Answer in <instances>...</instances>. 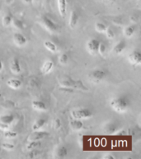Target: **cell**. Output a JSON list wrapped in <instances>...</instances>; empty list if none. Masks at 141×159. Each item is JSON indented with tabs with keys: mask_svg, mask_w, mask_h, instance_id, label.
<instances>
[{
	"mask_svg": "<svg viewBox=\"0 0 141 159\" xmlns=\"http://www.w3.org/2000/svg\"><path fill=\"white\" fill-rule=\"evenodd\" d=\"M107 1H110V2H115L116 0H107Z\"/></svg>",
	"mask_w": 141,
	"mask_h": 159,
	"instance_id": "38",
	"label": "cell"
},
{
	"mask_svg": "<svg viewBox=\"0 0 141 159\" xmlns=\"http://www.w3.org/2000/svg\"><path fill=\"white\" fill-rule=\"evenodd\" d=\"M110 106L116 113L124 114L130 106V100L126 95H120L111 99L110 101Z\"/></svg>",
	"mask_w": 141,
	"mask_h": 159,
	"instance_id": "1",
	"label": "cell"
},
{
	"mask_svg": "<svg viewBox=\"0 0 141 159\" xmlns=\"http://www.w3.org/2000/svg\"><path fill=\"white\" fill-rule=\"evenodd\" d=\"M49 135V134L45 131H40V130H36V131H33V133L30 134L27 139L28 141H41V139H44L45 138H46Z\"/></svg>",
	"mask_w": 141,
	"mask_h": 159,
	"instance_id": "7",
	"label": "cell"
},
{
	"mask_svg": "<svg viewBox=\"0 0 141 159\" xmlns=\"http://www.w3.org/2000/svg\"><path fill=\"white\" fill-rule=\"evenodd\" d=\"M1 150H2V148H1V147H0V152H1Z\"/></svg>",
	"mask_w": 141,
	"mask_h": 159,
	"instance_id": "39",
	"label": "cell"
},
{
	"mask_svg": "<svg viewBox=\"0 0 141 159\" xmlns=\"http://www.w3.org/2000/svg\"><path fill=\"white\" fill-rule=\"evenodd\" d=\"M59 62L60 65H67V63L69 62V56L66 53L61 54L59 58Z\"/></svg>",
	"mask_w": 141,
	"mask_h": 159,
	"instance_id": "29",
	"label": "cell"
},
{
	"mask_svg": "<svg viewBox=\"0 0 141 159\" xmlns=\"http://www.w3.org/2000/svg\"><path fill=\"white\" fill-rule=\"evenodd\" d=\"M126 41H121V42H119L113 48V52L116 53V54L119 55V54H121L122 52H124V50L126 49Z\"/></svg>",
	"mask_w": 141,
	"mask_h": 159,
	"instance_id": "17",
	"label": "cell"
},
{
	"mask_svg": "<svg viewBox=\"0 0 141 159\" xmlns=\"http://www.w3.org/2000/svg\"><path fill=\"white\" fill-rule=\"evenodd\" d=\"M13 42L17 47H22L26 46V44L27 43V40L25 37V36L17 32V33H14V35H13Z\"/></svg>",
	"mask_w": 141,
	"mask_h": 159,
	"instance_id": "9",
	"label": "cell"
},
{
	"mask_svg": "<svg viewBox=\"0 0 141 159\" xmlns=\"http://www.w3.org/2000/svg\"><path fill=\"white\" fill-rule=\"evenodd\" d=\"M12 25H13V27H14L15 28H17V29L18 30L24 29L25 25L22 20L17 19V18H12Z\"/></svg>",
	"mask_w": 141,
	"mask_h": 159,
	"instance_id": "25",
	"label": "cell"
},
{
	"mask_svg": "<svg viewBox=\"0 0 141 159\" xmlns=\"http://www.w3.org/2000/svg\"><path fill=\"white\" fill-rule=\"evenodd\" d=\"M106 27H106L104 23H102V22H96V24H95V29H96V32H99V33H103V32H105Z\"/></svg>",
	"mask_w": 141,
	"mask_h": 159,
	"instance_id": "26",
	"label": "cell"
},
{
	"mask_svg": "<svg viewBox=\"0 0 141 159\" xmlns=\"http://www.w3.org/2000/svg\"><path fill=\"white\" fill-rule=\"evenodd\" d=\"M135 30H136L135 26L130 25V26H129V27L125 28V30H124V35H125L126 37L130 38V37H131L134 34H135Z\"/></svg>",
	"mask_w": 141,
	"mask_h": 159,
	"instance_id": "23",
	"label": "cell"
},
{
	"mask_svg": "<svg viewBox=\"0 0 141 159\" xmlns=\"http://www.w3.org/2000/svg\"><path fill=\"white\" fill-rule=\"evenodd\" d=\"M53 67H54V62L49 60V61H46L45 62L44 65L42 66L41 69V73L44 75H46L48 73L51 71L52 69H53Z\"/></svg>",
	"mask_w": 141,
	"mask_h": 159,
	"instance_id": "15",
	"label": "cell"
},
{
	"mask_svg": "<svg viewBox=\"0 0 141 159\" xmlns=\"http://www.w3.org/2000/svg\"><path fill=\"white\" fill-rule=\"evenodd\" d=\"M103 159H114L115 158V157L113 155H111V154H106V155H104Z\"/></svg>",
	"mask_w": 141,
	"mask_h": 159,
	"instance_id": "34",
	"label": "cell"
},
{
	"mask_svg": "<svg viewBox=\"0 0 141 159\" xmlns=\"http://www.w3.org/2000/svg\"><path fill=\"white\" fill-rule=\"evenodd\" d=\"M2 68H3V64H2V61H1V59H0V72L2 70Z\"/></svg>",
	"mask_w": 141,
	"mask_h": 159,
	"instance_id": "35",
	"label": "cell"
},
{
	"mask_svg": "<svg viewBox=\"0 0 141 159\" xmlns=\"http://www.w3.org/2000/svg\"><path fill=\"white\" fill-rule=\"evenodd\" d=\"M14 119L15 117L13 114H5V115L0 117V122L3 123V124H8V125L12 124V122L14 121Z\"/></svg>",
	"mask_w": 141,
	"mask_h": 159,
	"instance_id": "21",
	"label": "cell"
},
{
	"mask_svg": "<svg viewBox=\"0 0 141 159\" xmlns=\"http://www.w3.org/2000/svg\"><path fill=\"white\" fill-rule=\"evenodd\" d=\"M105 52H106V45L102 43V42H100V45H99L98 47V54L103 55Z\"/></svg>",
	"mask_w": 141,
	"mask_h": 159,
	"instance_id": "32",
	"label": "cell"
},
{
	"mask_svg": "<svg viewBox=\"0 0 141 159\" xmlns=\"http://www.w3.org/2000/svg\"><path fill=\"white\" fill-rule=\"evenodd\" d=\"M105 33H106V37L110 40L114 39V37H115V32H113V30L110 28V27H106V31H105Z\"/></svg>",
	"mask_w": 141,
	"mask_h": 159,
	"instance_id": "30",
	"label": "cell"
},
{
	"mask_svg": "<svg viewBox=\"0 0 141 159\" xmlns=\"http://www.w3.org/2000/svg\"><path fill=\"white\" fill-rule=\"evenodd\" d=\"M106 76V71H104L102 70H95L93 71H92L88 75L89 80H91L92 83L95 84H98L101 81H102Z\"/></svg>",
	"mask_w": 141,
	"mask_h": 159,
	"instance_id": "5",
	"label": "cell"
},
{
	"mask_svg": "<svg viewBox=\"0 0 141 159\" xmlns=\"http://www.w3.org/2000/svg\"><path fill=\"white\" fill-rule=\"evenodd\" d=\"M44 47H45V49L48 50L49 52H50L51 53H55L58 51V48H57L56 45L50 41H45L44 42Z\"/></svg>",
	"mask_w": 141,
	"mask_h": 159,
	"instance_id": "22",
	"label": "cell"
},
{
	"mask_svg": "<svg viewBox=\"0 0 141 159\" xmlns=\"http://www.w3.org/2000/svg\"><path fill=\"white\" fill-rule=\"evenodd\" d=\"M7 85L11 89H18L22 86V81L18 79H10L7 81Z\"/></svg>",
	"mask_w": 141,
	"mask_h": 159,
	"instance_id": "16",
	"label": "cell"
},
{
	"mask_svg": "<svg viewBox=\"0 0 141 159\" xmlns=\"http://www.w3.org/2000/svg\"><path fill=\"white\" fill-rule=\"evenodd\" d=\"M100 41L97 39H92L89 40L88 42H87V51L90 55L92 56H96L98 54V47L100 45Z\"/></svg>",
	"mask_w": 141,
	"mask_h": 159,
	"instance_id": "6",
	"label": "cell"
},
{
	"mask_svg": "<svg viewBox=\"0 0 141 159\" xmlns=\"http://www.w3.org/2000/svg\"><path fill=\"white\" fill-rule=\"evenodd\" d=\"M13 2H14V0H6V3L7 4H11Z\"/></svg>",
	"mask_w": 141,
	"mask_h": 159,
	"instance_id": "36",
	"label": "cell"
},
{
	"mask_svg": "<svg viewBox=\"0 0 141 159\" xmlns=\"http://www.w3.org/2000/svg\"><path fill=\"white\" fill-rule=\"evenodd\" d=\"M32 1H33V0H23V2H24L25 3H31Z\"/></svg>",
	"mask_w": 141,
	"mask_h": 159,
	"instance_id": "37",
	"label": "cell"
},
{
	"mask_svg": "<svg viewBox=\"0 0 141 159\" xmlns=\"http://www.w3.org/2000/svg\"><path fill=\"white\" fill-rule=\"evenodd\" d=\"M128 61L133 66H139L141 63V53L139 51H134L129 55Z\"/></svg>",
	"mask_w": 141,
	"mask_h": 159,
	"instance_id": "8",
	"label": "cell"
},
{
	"mask_svg": "<svg viewBox=\"0 0 141 159\" xmlns=\"http://www.w3.org/2000/svg\"><path fill=\"white\" fill-rule=\"evenodd\" d=\"M32 106L35 110H37V111L44 112L47 110L46 104H45L43 101H41V100H34V101H32Z\"/></svg>",
	"mask_w": 141,
	"mask_h": 159,
	"instance_id": "12",
	"label": "cell"
},
{
	"mask_svg": "<svg viewBox=\"0 0 141 159\" xmlns=\"http://www.w3.org/2000/svg\"><path fill=\"white\" fill-rule=\"evenodd\" d=\"M70 126L74 130H80L83 127V123L80 119H73L70 121Z\"/></svg>",
	"mask_w": 141,
	"mask_h": 159,
	"instance_id": "20",
	"label": "cell"
},
{
	"mask_svg": "<svg viewBox=\"0 0 141 159\" xmlns=\"http://www.w3.org/2000/svg\"><path fill=\"white\" fill-rule=\"evenodd\" d=\"M12 16L10 12H8V13H7L6 15H4V17H2V25H3V27H8V26L12 23Z\"/></svg>",
	"mask_w": 141,
	"mask_h": 159,
	"instance_id": "24",
	"label": "cell"
},
{
	"mask_svg": "<svg viewBox=\"0 0 141 159\" xmlns=\"http://www.w3.org/2000/svg\"><path fill=\"white\" fill-rule=\"evenodd\" d=\"M58 4V10H59V15L62 17H65L67 10V1L66 0H57Z\"/></svg>",
	"mask_w": 141,
	"mask_h": 159,
	"instance_id": "13",
	"label": "cell"
},
{
	"mask_svg": "<svg viewBox=\"0 0 141 159\" xmlns=\"http://www.w3.org/2000/svg\"><path fill=\"white\" fill-rule=\"evenodd\" d=\"M117 129H118V126L116 125L115 123H108L106 124L105 126H104V132L106 133V134H114L115 133H116L117 131Z\"/></svg>",
	"mask_w": 141,
	"mask_h": 159,
	"instance_id": "14",
	"label": "cell"
},
{
	"mask_svg": "<svg viewBox=\"0 0 141 159\" xmlns=\"http://www.w3.org/2000/svg\"><path fill=\"white\" fill-rule=\"evenodd\" d=\"M71 117L72 119H80V120L88 119L92 117V112L89 109H87V108L78 109L71 112Z\"/></svg>",
	"mask_w": 141,
	"mask_h": 159,
	"instance_id": "3",
	"label": "cell"
},
{
	"mask_svg": "<svg viewBox=\"0 0 141 159\" xmlns=\"http://www.w3.org/2000/svg\"><path fill=\"white\" fill-rule=\"evenodd\" d=\"M1 148L6 149L7 151H11L12 149H14L15 146L14 144L9 143H3L2 144V147H1Z\"/></svg>",
	"mask_w": 141,
	"mask_h": 159,
	"instance_id": "31",
	"label": "cell"
},
{
	"mask_svg": "<svg viewBox=\"0 0 141 159\" xmlns=\"http://www.w3.org/2000/svg\"><path fill=\"white\" fill-rule=\"evenodd\" d=\"M17 133L14 131H11V130H5V132L3 133V137H4L5 139H15V138H17Z\"/></svg>",
	"mask_w": 141,
	"mask_h": 159,
	"instance_id": "27",
	"label": "cell"
},
{
	"mask_svg": "<svg viewBox=\"0 0 141 159\" xmlns=\"http://www.w3.org/2000/svg\"><path fill=\"white\" fill-rule=\"evenodd\" d=\"M79 22V14L76 11L73 10L70 13V17H69V25L70 28L74 29L75 28Z\"/></svg>",
	"mask_w": 141,
	"mask_h": 159,
	"instance_id": "11",
	"label": "cell"
},
{
	"mask_svg": "<svg viewBox=\"0 0 141 159\" xmlns=\"http://www.w3.org/2000/svg\"><path fill=\"white\" fill-rule=\"evenodd\" d=\"M10 70H11V72H12V74L14 75H19L21 73L22 68H21L20 62L17 58H14L12 61L11 65H10Z\"/></svg>",
	"mask_w": 141,
	"mask_h": 159,
	"instance_id": "10",
	"label": "cell"
},
{
	"mask_svg": "<svg viewBox=\"0 0 141 159\" xmlns=\"http://www.w3.org/2000/svg\"><path fill=\"white\" fill-rule=\"evenodd\" d=\"M59 85L64 89H78L82 90H88L83 83L80 80H75L70 77H65L64 79L60 80L59 81Z\"/></svg>",
	"mask_w": 141,
	"mask_h": 159,
	"instance_id": "2",
	"label": "cell"
},
{
	"mask_svg": "<svg viewBox=\"0 0 141 159\" xmlns=\"http://www.w3.org/2000/svg\"><path fill=\"white\" fill-rule=\"evenodd\" d=\"M40 145H41V143H40L39 141H31L29 142V143L27 144V150H30V151L35 150V149L37 147H39Z\"/></svg>",
	"mask_w": 141,
	"mask_h": 159,
	"instance_id": "28",
	"label": "cell"
},
{
	"mask_svg": "<svg viewBox=\"0 0 141 159\" xmlns=\"http://www.w3.org/2000/svg\"><path fill=\"white\" fill-rule=\"evenodd\" d=\"M57 158H64L68 155V148L65 146H60L55 151Z\"/></svg>",
	"mask_w": 141,
	"mask_h": 159,
	"instance_id": "18",
	"label": "cell"
},
{
	"mask_svg": "<svg viewBox=\"0 0 141 159\" xmlns=\"http://www.w3.org/2000/svg\"><path fill=\"white\" fill-rule=\"evenodd\" d=\"M45 123H46V119H43V118L38 119L33 124V125H32V130H33V131L40 130L41 128H43V127L45 126Z\"/></svg>",
	"mask_w": 141,
	"mask_h": 159,
	"instance_id": "19",
	"label": "cell"
},
{
	"mask_svg": "<svg viewBox=\"0 0 141 159\" xmlns=\"http://www.w3.org/2000/svg\"><path fill=\"white\" fill-rule=\"evenodd\" d=\"M9 126L10 125H8V124H3V123H1V122H0V129H1V130H3V131L7 130V129H9Z\"/></svg>",
	"mask_w": 141,
	"mask_h": 159,
	"instance_id": "33",
	"label": "cell"
},
{
	"mask_svg": "<svg viewBox=\"0 0 141 159\" xmlns=\"http://www.w3.org/2000/svg\"><path fill=\"white\" fill-rule=\"evenodd\" d=\"M41 23L45 29L46 30L47 32H49L50 34H54L58 31V26L56 23H54L46 15L42 16L41 19Z\"/></svg>",
	"mask_w": 141,
	"mask_h": 159,
	"instance_id": "4",
	"label": "cell"
}]
</instances>
